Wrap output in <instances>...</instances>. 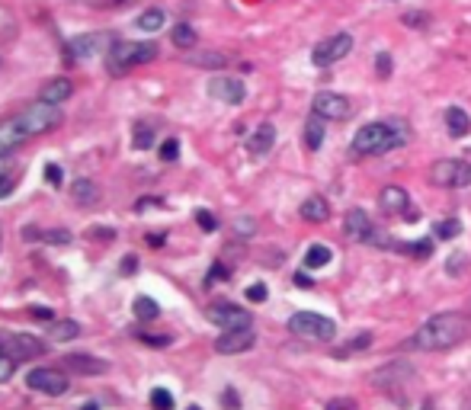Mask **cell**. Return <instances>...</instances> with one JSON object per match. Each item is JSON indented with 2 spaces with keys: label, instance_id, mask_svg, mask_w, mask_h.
I'll list each match as a JSON object with an SVG mask.
<instances>
[{
  "label": "cell",
  "instance_id": "f35d334b",
  "mask_svg": "<svg viewBox=\"0 0 471 410\" xmlns=\"http://www.w3.org/2000/svg\"><path fill=\"white\" fill-rule=\"evenodd\" d=\"M401 250H411V253H417L420 259H427L433 253V241H417V244H407V247H401Z\"/></svg>",
  "mask_w": 471,
  "mask_h": 410
},
{
  "label": "cell",
  "instance_id": "277c9868",
  "mask_svg": "<svg viewBox=\"0 0 471 410\" xmlns=\"http://www.w3.org/2000/svg\"><path fill=\"white\" fill-rule=\"evenodd\" d=\"M289 330L301 340H317V343H331L337 336V324L324 314H314V311H298L289 318Z\"/></svg>",
  "mask_w": 471,
  "mask_h": 410
},
{
  "label": "cell",
  "instance_id": "2e32d148",
  "mask_svg": "<svg viewBox=\"0 0 471 410\" xmlns=\"http://www.w3.org/2000/svg\"><path fill=\"white\" fill-rule=\"evenodd\" d=\"M65 366L74 372V375H103L109 372V366L97 356H87V352H74V356H65Z\"/></svg>",
  "mask_w": 471,
  "mask_h": 410
},
{
  "label": "cell",
  "instance_id": "1f68e13d",
  "mask_svg": "<svg viewBox=\"0 0 471 410\" xmlns=\"http://www.w3.org/2000/svg\"><path fill=\"white\" fill-rule=\"evenodd\" d=\"M458 234H462V221H458V218H446V221H436V225H433V237H436V241H455Z\"/></svg>",
  "mask_w": 471,
  "mask_h": 410
},
{
  "label": "cell",
  "instance_id": "cb8c5ba5",
  "mask_svg": "<svg viewBox=\"0 0 471 410\" xmlns=\"http://www.w3.org/2000/svg\"><path fill=\"white\" fill-rule=\"evenodd\" d=\"M324 126H327V119H321L317 112H311L305 122V144L311 148V151H317L324 144Z\"/></svg>",
  "mask_w": 471,
  "mask_h": 410
},
{
  "label": "cell",
  "instance_id": "d6a6232c",
  "mask_svg": "<svg viewBox=\"0 0 471 410\" xmlns=\"http://www.w3.org/2000/svg\"><path fill=\"white\" fill-rule=\"evenodd\" d=\"M135 314H138L141 321H154L157 314H160V308H157L154 298H148V295H138V298H135Z\"/></svg>",
  "mask_w": 471,
  "mask_h": 410
},
{
  "label": "cell",
  "instance_id": "9f6ffc18",
  "mask_svg": "<svg viewBox=\"0 0 471 410\" xmlns=\"http://www.w3.org/2000/svg\"><path fill=\"white\" fill-rule=\"evenodd\" d=\"M186 410H202V407H196V404H192V407H186Z\"/></svg>",
  "mask_w": 471,
  "mask_h": 410
},
{
  "label": "cell",
  "instance_id": "6da1fadb",
  "mask_svg": "<svg viewBox=\"0 0 471 410\" xmlns=\"http://www.w3.org/2000/svg\"><path fill=\"white\" fill-rule=\"evenodd\" d=\"M471 334V321L462 311H443L433 314L430 321H423L417 327V334L407 340V350H420V352H439V350H452Z\"/></svg>",
  "mask_w": 471,
  "mask_h": 410
},
{
  "label": "cell",
  "instance_id": "3957f363",
  "mask_svg": "<svg viewBox=\"0 0 471 410\" xmlns=\"http://www.w3.org/2000/svg\"><path fill=\"white\" fill-rule=\"evenodd\" d=\"M154 55H157L154 42H129V39H119V42L113 45V51L106 55V71L109 74H125L129 67L154 61Z\"/></svg>",
  "mask_w": 471,
  "mask_h": 410
},
{
  "label": "cell",
  "instance_id": "f1b7e54d",
  "mask_svg": "<svg viewBox=\"0 0 471 410\" xmlns=\"http://www.w3.org/2000/svg\"><path fill=\"white\" fill-rule=\"evenodd\" d=\"M170 39H174V45H176L180 51H192V49H196V42H199L196 29H192L190 23H176V26H174V35H170Z\"/></svg>",
  "mask_w": 471,
  "mask_h": 410
},
{
  "label": "cell",
  "instance_id": "db71d44e",
  "mask_svg": "<svg viewBox=\"0 0 471 410\" xmlns=\"http://www.w3.org/2000/svg\"><path fill=\"white\" fill-rule=\"evenodd\" d=\"M420 410H436V401H433V398H427V401H423V407Z\"/></svg>",
  "mask_w": 471,
  "mask_h": 410
},
{
  "label": "cell",
  "instance_id": "30bf717a",
  "mask_svg": "<svg viewBox=\"0 0 471 410\" xmlns=\"http://www.w3.org/2000/svg\"><path fill=\"white\" fill-rule=\"evenodd\" d=\"M206 314H208V321L218 324L222 330H244V327H250V311L238 308V305H231V302L212 305Z\"/></svg>",
  "mask_w": 471,
  "mask_h": 410
},
{
  "label": "cell",
  "instance_id": "d4e9b609",
  "mask_svg": "<svg viewBox=\"0 0 471 410\" xmlns=\"http://www.w3.org/2000/svg\"><path fill=\"white\" fill-rule=\"evenodd\" d=\"M77 334H81V324L71 318L51 321V327H49V340H55V343H67V340H74Z\"/></svg>",
  "mask_w": 471,
  "mask_h": 410
},
{
  "label": "cell",
  "instance_id": "9a60e30c",
  "mask_svg": "<svg viewBox=\"0 0 471 410\" xmlns=\"http://www.w3.org/2000/svg\"><path fill=\"white\" fill-rule=\"evenodd\" d=\"M273 144H276V126L273 122H263V126H256V132L247 138V154L263 157V154L273 151Z\"/></svg>",
  "mask_w": 471,
  "mask_h": 410
},
{
  "label": "cell",
  "instance_id": "7402d4cb",
  "mask_svg": "<svg viewBox=\"0 0 471 410\" xmlns=\"http://www.w3.org/2000/svg\"><path fill=\"white\" fill-rule=\"evenodd\" d=\"M379 205L385 212H407L411 196H407V189H401V186H385L379 193Z\"/></svg>",
  "mask_w": 471,
  "mask_h": 410
},
{
  "label": "cell",
  "instance_id": "b9f144b4",
  "mask_svg": "<svg viewBox=\"0 0 471 410\" xmlns=\"http://www.w3.org/2000/svg\"><path fill=\"white\" fill-rule=\"evenodd\" d=\"M13 186H17V173H0V199H3V196H10L13 193Z\"/></svg>",
  "mask_w": 471,
  "mask_h": 410
},
{
  "label": "cell",
  "instance_id": "816d5d0a",
  "mask_svg": "<svg viewBox=\"0 0 471 410\" xmlns=\"http://www.w3.org/2000/svg\"><path fill=\"white\" fill-rule=\"evenodd\" d=\"M141 340H144V343H151V346H167V343H170V336H148V334H141Z\"/></svg>",
  "mask_w": 471,
  "mask_h": 410
},
{
  "label": "cell",
  "instance_id": "7c38bea8",
  "mask_svg": "<svg viewBox=\"0 0 471 410\" xmlns=\"http://www.w3.org/2000/svg\"><path fill=\"white\" fill-rule=\"evenodd\" d=\"M244 84H240L238 77H212L208 80V96L218 103H228V106H238L244 103Z\"/></svg>",
  "mask_w": 471,
  "mask_h": 410
},
{
  "label": "cell",
  "instance_id": "ac0fdd59",
  "mask_svg": "<svg viewBox=\"0 0 471 410\" xmlns=\"http://www.w3.org/2000/svg\"><path fill=\"white\" fill-rule=\"evenodd\" d=\"M29 135L19 128L17 119H10V122H0V157H7L13 148H19V144L26 142Z\"/></svg>",
  "mask_w": 471,
  "mask_h": 410
},
{
  "label": "cell",
  "instance_id": "83f0119b",
  "mask_svg": "<svg viewBox=\"0 0 471 410\" xmlns=\"http://www.w3.org/2000/svg\"><path fill=\"white\" fill-rule=\"evenodd\" d=\"M333 259V250L327 247V244H311L305 250V266L308 269H321V266H327Z\"/></svg>",
  "mask_w": 471,
  "mask_h": 410
},
{
  "label": "cell",
  "instance_id": "52a82bcc",
  "mask_svg": "<svg viewBox=\"0 0 471 410\" xmlns=\"http://www.w3.org/2000/svg\"><path fill=\"white\" fill-rule=\"evenodd\" d=\"M119 39L113 33H83V35H74L71 42H67V55L71 58H93V55H109L113 45Z\"/></svg>",
  "mask_w": 471,
  "mask_h": 410
},
{
  "label": "cell",
  "instance_id": "484cf974",
  "mask_svg": "<svg viewBox=\"0 0 471 410\" xmlns=\"http://www.w3.org/2000/svg\"><path fill=\"white\" fill-rule=\"evenodd\" d=\"M26 241H45V244H71V231L55 228V231H39V228H26L23 231Z\"/></svg>",
  "mask_w": 471,
  "mask_h": 410
},
{
  "label": "cell",
  "instance_id": "4dcf8cb0",
  "mask_svg": "<svg viewBox=\"0 0 471 410\" xmlns=\"http://www.w3.org/2000/svg\"><path fill=\"white\" fill-rule=\"evenodd\" d=\"M164 23H167L164 10H157V7L144 10V13H141V17L135 19V26H138L141 33H157V29H164Z\"/></svg>",
  "mask_w": 471,
  "mask_h": 410
},
{
  "label": "cell",
  "instance_id": "44dd1931",
  "mask_svg": "<svg viewBox=\"0 0 471 410\" xmlns=\"http://www.w3.org/2000/svg\"><path fill=\"white\" fill-rule=\"evenodd\" d=\"M301 218L311 221V225H324V221L331 218V205H327V199H324V196H308V199L301 202Z\"/></svg>",
  "mask_w": 471,
  "mask_h": 410
},
{
  "label": "cell",
  "instance_id": "603a6c76",
  "mask_svg": "<svg viewBox=\"0 0 471 410\" xmlns=\"http://www.w3.org/2000/svg\"><path fill=\"white\" fill-rule=\"evenodd\" d=\"M446 128H449V135H452V138H465V135L471 132L468 112H465V109H458V106H449L446 109Z\"/></svg>",
  "mask_w": 471,
  "mask_h": 410
},
{
  "label": "cell",
  "instance_id": "ffe728a7",
  "mask_svg": "<svg viewBox=\"0 0 471 410\" xmlns=\"http://www.w3.org/2000/svg\"><path fill=\"white\" fill-rule=\"evenodd\" d=\"M71 93H74V84H71L67 77H51L49 84L42 87V103H51V106H58V103L71 100Z\"/></svg>",
  "mask_w": 471,
  "mask_h": 410
},
{
  "label": "cell",
  "instance_id": "74e56055",
  "mask_svg": "<svg viewBox=\"0 0 471 410\" xmlns=\"http://www.w3.org/2000/svg\"><path fill=\"white\" fill-rule=\"evenodd\" d=\"M176 157H180V142H176V138H167V142L160 144V160L170 164V160H176Z\"/></svg>",
  "mask_w": 471,
  "mask_h": 410
},
{
  "label": "cell",
  "instance_id": "7bdbcfd3",
  "mask_svg": "<svg viewBox=\"0 0 471 410\" xmlns=\"http://www.w3.org/2000/svg\"><path fill=\"white\" fill-rule=\"evenodd\" d=\"M266 298H270V292H266V285H250L247 289V302H266Z\"/></svg>",
  "mask_w": 471,
  "mask_h": 410
},
{
  "label": "cell",
  "instance_id": "8992f818",
  "mask_svg": "<svg viewBox=\"0 0 471 410\" xmlns=\"http://www.w3.org/2000/svg\"><path fill=\"white\" fill-rule=\"evenodd\" d=\"M17 122H19V128L33 138V135L51 132V128L61 126V109L51 106V103H33V106H26L23 112H19Z\"/></svg>",
  "mask_w": 471,
  "mask_h": 410
},
{
  "label": "cell",
  "instance_id": "5b68a950",
  "mask_svg": "<svg viewBox=\"0 0 471 410\" xmlns=\"http://www.w3.org/2000/svg\"><path fill=\"white\" fill-rule=\"evenodd\" d=\"M430 183L433 186H446V189H468L471 186V164L468 160H458V157L433 160Z\"/></svg>",
  "mask_w": 471,
  "mask_h": 410
},
{
  "label": "cell",
  "instance_id": "e575fe53",
  "mask_svg": "<svg viewBox=\"0 0 471 410\" xmlns=\"http://www.w3.org/2000/svg\"><path fill=\"white\" fill-rule=\"evenodd\" d=\"M132 144L138 148V151L151 148V144H154V128H151V126H135V138H132Z\"/></svg>",
  "mask_w": 471,
  "mask_h": 410
},
{
  "label": "cell",
  "instance_id": "8fae6325",
  "mask_svg": "<svg viewBox=\"0 0 471 410\" xmlns=\"http://www.w3.org/2000/svg\"><path fill=\"white\" fill-rule=\"evenodd\" d=\"M311 112H317L321 119H349L353 116V103L343 96V93H331V90H324V93H317L314 96V103H311Z\"/></svg>",
  "mask_w": 471,
  "mask_h": 410
},
{
  "label": "cell",
  "instance_id": "f6af8a7d",
  "mask_svg": "<svg viewBox=\"0 0 471 410\" xmlns=\"http://www.w3.org/2000/svg\"><path fill=\"white\" fill-rule=\"evenodd\" d=\"M222 404L228 410H240V398H238V391H234V388H228V391L222 394Z\"/></svg>",
  "mask_w": 471,
  "mask_h": 410
},
{
  "label": "cell",
  "instance_id": "ba28073f",
  "mask_svg": "<svg viewBox=\"0 0 471 410\" xmlns=\"http://www.w3.org/2000/svg\"><path fill=\"white\" fill-rule=\"evenodd\" d=\"M349 49H353V35L337 33V35H331V39H324V42L314 45L311 61H314V67H331V65H337L340 58H347Z\"/></svg>",
  "mask_w": 471,
  "mask_h": 410
},
{
  "label": "cell",
  "instance_id": "11a10c76",
  "mask_svg": "<svg viewBox=\"0 0 471 410\" xmlns=\"http://www.w3.org/2000/svg\"><path fill=\"white\" fill-rule=\"evenodd\" d=\"M81 410H99V407H97V404H83Z\"/></svg>",
  "mask_w": 471,
  "mask_h": 410
},
{
  "label": "cell",
  "instance_id": "7dc6e473",
  "mask_svg": "<svg viewBox=\"0 0 471 410\" xmlns=\"http://www.w3.org/2000/svg\"><path fill=\"white\" fill-rule=\"evenodd\" d=\"M45 180H49L51 186H61V167L58 164H45Z\"/></svg>",
  "mask_w": 471,
  "mask_h": 410
},
{
  "label": "cell",
  "instance_id": "4316f807",
  "mask_svg": "<svg viewBox=\"0 0 471 410\" xmlns=\"http://www.w3.org/2000/svg\"><path fill=\"white\" fill-rule=\"evenodd\" d=\"M369 346H372V334H369V330H359L353 340H347L343 346H337V352H333V356H337V359H347V356L363 352V350H369Z\"/></svg>",
  "mask_w": 471,
  "mask_h": 410
},
{
  "label": "cell",
  "instance_id": "ee69618b",
  "mask_svg": "<svg viewBox=\"0 0 471 410\" xmlns=\"http://www.w3.org/2000/svg\"><path fill=\"white\" fill-rule=\"evenodd\" d=\"M465 263H468V257H465V253H452V257H449V273H452V276H458Z\"/></svg>",
  "mask_w": 471,
  "mask_h": 410
},
{
  "label": "cell",
  "instance_id": "6f0895ef",
  "mask_svg": "<svg viewBox=\"0 0 471 410\" xmlns=\"http://www.w3.org/2000/svg\"><path fill=\"white\" fill-rule=\"evenodd\" d=\"M0 352H3V350H0Z\"/></svg>",
  "mask_w": 471,
  "mask_h": 410
},
{
  "label": "cell",
  "instance_id": "8d00e7d4",
  "mask_svg": "<svg viewBox=\"0 0 471 410\" xmlns=\"http://www.w3.org/2000/svg\"><path fill=\"white\" fill-rule=\"evenodd\" d=\"M13 372H17V359L10 352H0V382H10Z\"/></svg>",
  "mask_w": 471,
  "mask_h": 410
},
{
  "label": "cell",
  "instance_id": "7a4b0ae2",
  "mask_svg": "<svg viewBox=\"0 0 471 410\" xmlns=\"http://www.w3.org/2000/svg\"><path fill=\"white\" fill-rule=\"evenodd\" d=\"M407 138H411V132H407L404 119H388V122H369V126H363L353 135L349 148L359 157H372V154H385L391 148L407 144Z\"/></svg>",
  "mask_w": 471,
  "mask_h": 410
},
{
  "label": "cell",
  "instance_id": "ab89813d",
  "mask_svg": "<svg viewBox=\"0 0 471 410\" xmlns=\"http://www.w3.org/2000/svg\"><path fill=\"white\" fill-rule=\"evenodd\" d=\"M401 19H404L411 29H427V23H430V17H427V13H404Z\"/></svg>",
  "mask_w": 471,
  "mask_h": 410
},
{
  "label": "cell",
  "instance_id": "f5cc1de1",
  "mask_svg": "<svg viewBox=\"0 0 471 410\" xmlns=\"http://www.w3.org/2000/svg\"><path fill=\"white\" fill-rule=\"evenodd\" d=\"M295 285L298 289H311V279H308L305 273H295Z\"/></svg>",
  "mask_w": 471,
  "mask_h": 410
},
{
  "label": "cell",
  "instance_id": "60d3db41",
  "mask_svg": "<svg viewBox=\"0 0 471 410\" xmlns=\"http://www.w3.org/2000/svg\"><path fill=\"white\" fill-rule=\"evenodd\" d=\"M196 225L202 228V231H215L218 221H215V215H212V212H196Z\"/></svg>",
  "mask_w": 471,
  "mask_h": 410
},
{
  "label": "cell",
  "instance_id": "5bb4252c",
  "mask_svg": "<svg viewBox=\"0 0 471 410\" xmlns=\"http://www.w3.org/2000/svg\"><path fill=\"white\" fill-rule=\"evenodd\" d=\"M3 350L13 356V359H35V356H42L45 352V343L42 340H35V336H29V334H13V336H7L3 340Z\"/></svg>",
  "mask_w": 471,
  "mask_h": 410
},
{
  "label": "cell",
  "instance_id": "d590c367",
  "mask_svg": "<svg viewBox=\"0 0 471 410\" xmlns=\"http://www.w3.org/2000/svg\"><path fill=\"white\" fill-rule=\"evenodd\" d=\"M391 71H395V61H391L388 51H379V58H375V74L385 80V77H391Z\"/></svg>",
  "mask_w": 471,
  "mask_h": 410
},
{
  "label": "cell",
  "instance_id": "9c48e42d",
  "mask_svg": "<svg viewBox=\"0 0 471 410\" xmlns=\"http://www.w3.org/2000/svg\"><path fill=\"white\" fill-rule=\"evenodd\" d=\"M26 385L33 388V391H42V394H51V398H58V394H65L67 391V375L61 372V368H49V366H42V368H33L29 375H26Z\"/></svg>",
  "mask_w": 471,
  "mask_h": 410
},
{
  "label": "cell",
  "instance_id": "681fc988",
  "mask_svg": "<svg viewBox=\"0 0 471 410\" xmlns=\"http://www.w3.org/2000/svg\"><path fill=\"white\" fill-rule=\"evenodd\" d=\"M222 276H228V269H224L222 263H218V266H212V269H208V276H206V285H212V282H215V279H222Z\"/></svg>",
  "mask_w": 471,
  "mask_h": 410
},
{
  "label": "cell",
  "instance_id": "4fadbf2b",
  "mask_svg": "<svg viewBox=\"0 0 471 410\" xmlns=\"http://www.w3.org/2000/svg\"><path fill=\"white\" fill-rule=\"evenodd\" d=\"M254 343H256V334L250 327H244V330H224L215 340V352H222V356H238V352H247Z\"/></svg>",
  "mask_w": 471,
  "mask_h": 410
},
{
  "label": "cell",
  "instance_id": "d6986e66",
  "mask_svg": "<svg viewBox=\"0 0 471 410\" xmlns=\"http://www.w3.org/2000/svg\"><path fill=\"white\" fill-rule=\"evenodd\" d=\"M71 199H74L81 209H90V205H97V199H99L97 180H87V176L74 180V183H71Z\"/></svg>",
  "mask_w": 471,
  "mask_h": 410
},
{
  "label": "cell",
  "instance_id": "e0dca14e",
  "mask_svg": "<svg viewBox=\"0 0 471 410\" xmlns=\"http://www.w3.org/2000/svg\"><path fill=\"white\" fill-rule=\"evenodd\" d=\"M343 225H347V237H353V241H369L375 231L369 215H365V209H349Z\"/></svg>",
  "mask_w": 471,
  "mask_h": 410
},
{
  "label": "cell",
  "instance_id": "f907efd6",
  "mask_svg": "<svg viewBox=\"0 0 471 410\" xmlns=\"http://www.w3.org/2000/svg\"><path fill=\"white\" fill-rule=\"evenodd\" d=\"M33 318H39V321H55L51 318V308H42V305H33V311H29Z\"/></svg>",
  "mask_w": 471,
  "mask_h": 410
},
{
  "label": "cell",
  "instance_id": "bcb514c9",
  "mask_svg": "<svg viewBox=\"0 0 471 410\" xmlns=\"http://www.w3.org/2000/svg\"><path fill=\"white\" fill-rule=\"evenodd\" d=\"M234 231L244 234V237H250L254 234V218H238V221H234Z\"/></svg>",
  "mask_w": 471,
  "mask_h": 410
},
{
  "label": "cell",
  "instance_id": "f546056e",
  "mask_svg": "<svg viewBox=\"0 0 471 410\" xmlns=\"http://www.w3.org/2000/svg\"><path fill=\"white\" fill-rule=\"evenodd\" d=\"M186 61L196 67H224L228 58H224L222 51H186Z\"/></svg>",
  "mask_w": 471,
  "mask_h": 410
},
{
  "label": "cell",
  "instance_id": "c3c4849f",
  "mask_svg": "<svg viewBox=\"0 0 471 410\" xmlns=\"http://www.w3.org/2000/svg\"><path fill=\"white\" fill-rule=\"evenodd\" d=\"M327 410H356V401L353 398H337V401L327 404Z\"/></svg>",
  "mask_w": 471,
  "mask_h": 410
},
{
  "label": "cell",
  "instance_id": "836d02e7",
  "mask_svg": "<svg viewBox=\"0 0 471 410\" xmlns=\"http://www.w3.org/2000/svg\"><path fill=\"white\" fill-rule=\"evenodd\" d=\"M151 410H174V394L167 388H154L151 391Z\"/></svg>",
  "mask_w": 471,
  "mask_h": 410
}]
</instances>
